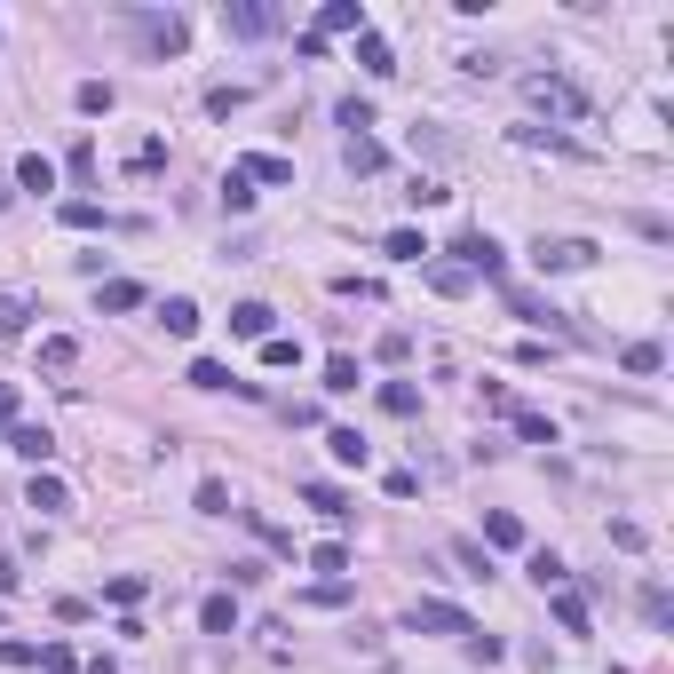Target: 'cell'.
<instances>
[{"mask_svg": "<svg viewBox=\"0 0 674 674\" xmlns=\"http://www.w3.org/2000/svg\"><path fill=\"white\" fill-rule=\"evenodd\" d=\"M524 104L548 112V119H587V96H579L563 72H532V80H524Z\"/></svg>", "mask_w": 674, "mask_h": 674, "instance_id": "6da1fadb", "label": "cell"}, {"mask_svg": "<svg viewBox=\"0 0 674 674\" xmlns=\"http://www.w3.org/2000/svg\"><path fill=\"white\" fill-rule=\"evenodd\" d=\"M405 627H413V635H460V643L476 635V619H468L460 603H445V595H421V603L405 611Z\"/></svg>", "mask_w": 674, "mask_h": 674, "instance_id": "7a4b0ae2", "label": "cell"}, {"mask_svg": "<svg viewBox=\"0 0 674 674\" xmlns=\"http://www.w3.org/2000/svg\"><path fill=\"white\" fill-rule=\"evenodd\" d=\"M452 254H460V270H468V278H500V270H508V254H500V238H492V230H468Z\"/></svg>", "mask_w": 674, "mask_h": 674, "instance_id": "3957f363", "label": "cell"}, {"mask_svg": "<svg viewBox=\"0 0 674 674\" xmlns=\"http://www.w3.org/2000/svg\"><path fill=\"white\" fill-rule=\"evenodd\" d=\"M223 32L262 40V32H278V8H262V0H223Z\"/></svg>", "mask_w": 674, "mask_h": 674, "instance_id": "277c9868", "label": "cell"}, {"mask_svg": "<svg viewBox=\"0 0 674 674\" xmlns=\"http://www.w3.org/2000/svg\"><path fill=\"white\" fill-rule=\"evenodd\" d=\"M532 254H540V270H587L603 246H595V238H540Z\"/></svg>", "mask_w": 674, "mask_h": 674, "instance_id": "5b68a950", "label": "cell"}, {"mask_svg": "<svg viewBox=\"0 0 674 674\" xmlns=\"http://www.w3.org/2000/svg\"><path fill=\"white\" fill-rule=\"evenodd\" d=\"M310 32H318V40H334V32H365V8H357V0H326Z\"/></svg>", "mask_w": 674, "mask_h": 674, "instance_id": "8992f818", "label": "cell"}, {"mask_svg": "<svg viewBox=\"0 0 674 674\" xmlns=\"http://www.w3.org/2000/svg\"><path fill=\"white\" fill-rule=\"evenodd\" d=\"M357 64H365L373 80H389V72H397V48H389V40H381V32L365 24V32H357Z\"/></svg>", "mask_w": 674, "mask_h": 674, "instance_id": "52a82bcc", "label": "cell"}, {"mask_svg": "<svg viewBox=\"0 0 674 674\" xmlns=\"http://www.w3.org/2000/svg\"><path fill=\"white\" fill-rule=\"evenodd\" d=\"M238 175H246V183H294V159H278V151H246Z\"/></svg>", "mask_w": 674, "mask_h": 674, "instance_id": "ba28073f", "label": "cell"}, {"mask_svg": "<svg viewBox=\"0 0 674 674\" xmlns=\"http://www.w3.org/2000/svg\"><path fill=\"white\" fill-rule=\"evenodd\" d=\"M24 508H40V516H64V508H72L64 476H48V468H40V476H32V492H24Z\"/></svg>", "mask_w": 674, "mask_h": 674, "instance_id": "9c48e42d", "label": "cell"}, {"mask_svg": "<svg viewBox=\"0 0 674 674\" xmlns=\"http://www.w3.org/2000/svg\"><path fill=\"white\" fill-rule=\"evenodd\" d=\"M270 318H278L270 302H238V310H230V334L238 341H270Z\"/></svg>", "mask_w": 674, "mask_h": 674, "instance_id": "30bf717a", "label": "cell"}, {"mask_svg": "<svg viewBox=\"0 0 674 674\" xmlns=\"http://www.w3.org/2000/svg\"><path fill=\"white\" fill-rule=\"evenodd\" d=\"M199 627H207V635H238V595H207V603H199Z\"/></svg>", "mask_w": 674, "mask_h": 674, "instance_id": "8fae6325", "label": "cell"}, {"mask_svg": "<svg viewBox=\"0 0 674 674\" xmlns=\"http://www.w3.org/2000/svg\"><path fill=\"white\" fill-rule=\"evenodd\" d=\"M143 40H151L159 56H183V40H191V32H183V16H143Z\"/></svg>", "mask_w": 674, "mask_h": 674, "instance_id": "7c38bea8", "label": "cell"}, {"mask_svg": "<svg viewBox=\"0 0 674 674\" xmlns=\"http://www.w3.org/2000/svg\"><path fill=\"white\" fill-rule=\"evenodd\" d=\"M8 445L24 452L32 468H48V452H56V437H48V429H32V421H16V429H8Z\"/></svg>", "mask_w": 674, "mask_h": 674, "instance_id": "4fadbf2b", "label": "cell"}, {"mask_svg": "<svg viewBox=\"0 0 674 674\" xmlns=\"http://www.w3.org/2000/svg\"><path fill=\"white\" fill-rule=\"evenodd\" d=\"M341 159H349V175H381V167H389V151H381L373 135H349V151H341Z\"/></svg>", "mask_w": 674, "mask_h": 674, "instance_id": "5bb4252c", "label": "cell"}, {"mask_svg": "<svg viewBox=\"0 0 674 674\" xmlns=\"http://www.w3.org/2000/svg\"><path fill=\"white\" fill-rule=\"evenodd\" d=\"M16 183H24V191H56V159H48V151H24V159H16Z\"/></svg>", "mask_w": 674, "mask_h": 674, "instance_id": "9a60e30c", "label": "cell"}, {"mask_svg": "<svg viewBox=\"0 0 674 674\" xmlns=\"http://www.w3.org/2000/svg\"><path fill=\"white\" fill-rule=\"evenodd\" d=\"M159 326H167V334H199V302H191V294H167V302H159Z\"/></svg>", "mask_w": 674, "mask_h": 674, "instance_id": "2e32d148", "label": "cell"}, {"mask_svg": "<svg viewBox=\"0 0 674 674\" xmlns=\"http://www.w3.org/2000/svg\"><path fill=\"white\" fill-rule=\"evenodd\" d=\"M476 548H524V524H516L508 508H492V516H484V540H476Z\"/></svg>", "mask_w": 674, "mask_h": 674, "instance_id": "e0dca14e", "label": "cell"}, {"mask_svg": "<svg viewBox=\"0 0 674 674\" xmlns=\"http://www.w3.org/2000/svg\"><path fill=\"white\" fill-rule=\"evenodd\" d=\"M326 452H334L341 468H365V460H373V445H365L357 429H326Z\"/></svg>", "mask_w": 674, "mask_h": 674, "instance_id": "ac0fdd59", "label": "cell"}, {"mask_svg": "<svg viewBox=\"0 0 674 674\" xmlns=\"http://www.w3.org/2000/svg\"><path fill=\"white\" fill-rule=\"evenodd\" d=\"M556 627L563 635H587V595L579 587H556Z\"/></svg>", "mask_w": 674, "mask_h": 674, "instance_id": "d6986e66", "label": "cell"}, {"mask_svg": "<svg viewBox=\"0 0 674 674\" xmlns=\"http://www.w3.org/2000/svg\"><path fill=\"white\" fill-rule=\"evenodd\" d=\"M381 254H389V262H421V254H437V246H429L421 230H389V238H381Z\"/></svg>", "mask_w": 674, "mask_h": 674, "instance_id": "ffe728a7", "label": "cell"}, {"mask_svg": "<svg viewBox=\"0 0 674 674\" xmlns=\"http://www.w3.org/2000/svg\"><path fill=\"white\" fill-rule=\"evenodd\" d=\"M381 413L413 421V413H421V389H413V381H381Z\"/></svg>", "mask_w": 674, "mask_h": 674, "instance_id": "44dd1931", "label": "cell"}, {"mask_svg": "<svg viewBox=\"0 0 674 674\" xmlns=\"http://www.w3.org/2000/svg\"><path fill=\"white\" fill-rule=\"evenodd\" d=\"M40 365H48V373H72V365H80V341H72V334H48V341H40Z\"/></svg>", "mask_w": 674, "mask_h": 674, "instance_id": "7402d4cb", "label": "cell"}, {"mask_svg": "<svg viewBox=\"0 0 674 674\" xmlns=\"http://www.w3.org/2000/svg\"><path fill=\"white\" fill-rule=\"evenodd\" d=\"M619 365H627V373H659V365H667V349H659V341H627V349H619Z\"/></svg>", "mask_w": 674, "mask_h": 674, "instance_id": "603a6c76", "label": "cell"}, {"mask_svg": "<svg viewBox=\"0 0 674 674\" xmlns=\"http://www.w3.org/2000/svg\"><path fill=\"white\" fill-rule=\"evenodd\" d=\"M516 437H524V445H556V421L532 413V405H516Z\"/></svg>", "mask_w": 674, "mask_h": 674, "instance_id": "cb8c5ba5", "label": "cell"}, {"mask_svg": "<svg viewBox=\"0 0 674 674\" xmlns=\"http://www.w3.org/2000/svg\"><path fill=\"white\" fill-rule=\"evenodd\" d=\"M262 365H270V373L302 365V341H294V334H270V341H262Z\"/></svg>", "mask_w": 674, "mask_h": 674, "instance_id": "d4e9b609", "label": "cell"}, {"mask_svg": "<svg viewBox=\"0 0 674 674\" xmlns=\"http://www.w3.org/2000/svg\"><path fill=\"white\" fill-rule=\"evenodd\" d=\"M238 373H230L223 357H191V389H230Z\"/></svg>", "mask_w": 674, "mask_h": 674, "instance_id": "484cf974", "label": "cell"}, {"mask_svg": "<svg viewBox=\"0 0 674 674\" xmlns=\"http://www.w3.org/2000/svg\"><path fill=\"white\" fill-rule=\"evenodd\" d=\"M143 587H151L143 571H119L112 587H104V603H119V611H135V603H143Z\"/></svg>", "mask_w": 674, "mask_h": 674, "instance_id": "4316f807", "label": "cell"}, {"mask_svg": "<svg viewBox=\"0 0 674 674\" xmlns=\"http://www.w3.org/2000/svg\"><path fill=\"white\" fill-rule=\"evenodd\" d=\"M96 302H104V310H143V286H135V278H104Z\"/></svg>", "mask_w": 674, "mask_h": 674, "instance_id": "83f0119b", "label": "cell"}, {"mask_svg": "<svg viewBox=\"0 0 674 674\" xmlns=\"http://www.w3.org/2000/svg\"><path fill=\"white\" fill-rule=\"evenodd\" d=\"M127 167H135V175H159V167H167V143H159V135H143V143L127 151Z\"/></svg>", "mask_w": 674, "mask_h": 674, "instance_id": "f1b7e54d", "label": "cell"}, {"mask_svg": "<svg viewBox=\"0 0 674 674\" xmlns=\"http://www.w3.org/2000/svg\"><path fill=\"white\" fill-rule=\"evenodd\" d=\"M32 318V294H16V286H0V334H16Z\"/></svg>", "mask_w": 674, "mask_h": 674, "instance_id": "f546056e", "label": "cell"}, {"mask_svg": "<svg viewBox=\"0 0 674 674\" xmlns=\"http://www.w3.org/2000/svg\"><path fill=\"white\" fill-rule=\"evenodd\" d=\"M429 286H437V294H468V286H476V278H468V270H460V262H429Z\"/></svg>", "mask_w": 674, "mask_h": 674, "instance_id": "4dcf8cb0", "label": "cell"}, {"mask_svg": "<svg viewBox=\"0 0 674 674\" xmlns=\"http://www.w3.org/2000/svg\"><path fill=\"white\" fill-rule=\"evenodd\" d=\"M199 516H230V484L223 476H199Z\"/></svg>", "mask_w": 674, "mask_h": 674, "instance_id": "1f68e13d", "label": "cell"}, {"mask_svg": "<svg viewBox=\"0 0 674 674\" xmlns=\"http://www.w3.org/2000/svg\"><path fill=\"white\" fill-rule=\"evenodd\" d=\"M302 500H310L318 516H334V524H341V516H349V500H341L334 484H302Z\"/></svg>", "mask_w": 674, "mask_h": 674, "instance_id": "d6a6232c", "label": "cell"}, {"mask_svg": "<svg viewBox=\"0 0 674 674\" xmlns=\"http://www.w3.org/2000/svg\"><path fill=\"white\" fill-rule=\"evenodd\" d=\"M302 603H310V611H341V603H349V579H318Z\"/></svg>", "mask_w": 674, "mask_h": 674, "instance_id": "836d02e7", "label": "cell"}, {"mask_svg": "<svg viewBox=\"0 0 674 674\" xmlns=\"http://www.w3.org/2000/svg\"><path fill=\"white\" fill-rule=\"evenodd\" d=\"M64 230H104V207L96 199H64Z\"/></svg>", "mask_w": 674, "mask_h": 674, "instance_id": "e575fe53", "label": "cell"}, {"mask_svg": "<svg viewBox=\"0 0 674 674\" xmlns=\"http://www.w3.org/2000/svg\"><path fill=\"white\" fill-rule=\"evenodd\" d=\"M452 563H460V571H468V579H492V556H484V548H476V540H452Z\"/></svg>", "mask_w": 674, "mask_h": 674, "instance_id": "d590c367", "label": "cell"}, {"mask_svg": "<svg viewBox=\"0 0 674 674\" xmlns=\"http://www.w3.org/2000/svg\"><path fill=\"white\" fill-rule=\"evenodd\" d=\"M532 579H540V587H563L571 571H563V556H556V548H532Z\"/></svg>", "mask_w": 674, "mask_h": 674, "instance_id": "8d00e7d4", "label": "cell"}, {"mask_svg": "<svg viewBox=\"0 0 674 674\" xmlns=\"http://www.w3.org/2000/svg\"><path fill=\"white\" fill-rule=\"evenodd\" d=\"M460 651H468V659H476V667H492V659H508V643H500V635H484V627H476V635H468V643H460Z\"/></svg>", "mask_w": 674, "mask_h": 674, "instance_id": "74e56055", "label": "cell"}, {"mask_svg": "<svg viewBox=\"0 0 674 674\" xmlns=\"http://www.w3.org/2000/svg\"><path fill=\"white\" fill-rule=\"evenodd\" d=\"M80 112H88V119L112 112V80H80Z\"/></svg>", "mask_w": 674, "mask_h": 674, "instance_id": "f35d334b", "label": "cell"}, {"mask_svg": "<svg viewBox=\"0 0 674 674\" xmlns=\"http://www.w3.org/2000/svg\"><path fill=\"white\" fill-rule=\"evenodd\" d=\"M223 207H230V215H246V207H254V183H246L238 167H230V175H223Z\"/></svg>", "mask_w": 674, "mask_h": 674, "instance_id": "ab89813d", "label": "cell"}, {"mask_svg": "<svg viewBox=\"0 0 674 674\" xmlns=\"http://www.w3.org/2000/svg\"><path fill=\"white\" fill-rule=\"evenodd\" d=\"M326 389H334V397L357 389V357H326Z\"/></svg>", "mask_w": 674, "mask_h": 674, "instance_id": "60d3db41", "label": "cell"}, {"mask_svg": "<svg viewBox=\"0 0 674 674\" xmlns=\"http://www.w3.org/2000/svg\"><path fill=\"white\" fill-rule=\"evenodd\" d=\"M40 674H80V659H72V643H40Z\"/></svg>", "mask_w": 674, "mask_h": 674, "instance_id": "b9f144b4", "label": "cell"}, {"mask_svg": "<svg viewBox=\"0 0 674 674\" xmlns=\"http://www.w3.org/2000/svg\"><path fill=\"white\" fill-rule=\"evenodd\" d=\"M310 571H349V548H341V540H318V548H310Z\"/></svg>", "mask_w": 674, "mask_h": 674, "instance_id": "7bdbcfd3", "label": "cell"}, {"mask_svg": "<svg viewBox=\"0 0 674 674\" xmlns=\"http://www.w3.org/2000/svg\"><path fill=\"white\" fill-rule=\"evenodd\" d=\"M341 127H349V135H365V127H373V104H365V96H349V104H341Z\"/></svg>", "mask_w": 674, "mask_h": 674, "instance_id": "ee69618b", "label": "cell"}, {"mask_svg": "<svg viewBox=\"0 0 674 674\" xmlns=\"http://www.w3.org/2000/svg\"><path fill=\"white\" fill-rule=\"evenodd\" d=\"M238 104H246V88H207V112H215V119H230Z\"/></svg>", "mask_w": 674, "mask_h": 674, "instance_id": "f6af8a7d", "label": "cell"}, {"mask_svg": "<svg viewBox=\"0 0 674 674\" xmlns=\"http://www.w3.org/2000/svg\"><path fill=\"white\" fill-rule=\"evenodd\" d=\"M381 484H389V500H413V492H421V476H413V468H389Z\"/></svg>", "mask_w": 674, "mask_h": 674, "instance_id": "bcb514c9", "label": "cell"}, {"mask_svg": "<svg viewBox=\"0 0 674 674\" xmlns=\"http://www.w3.org/2000/svg\"><path fill=\"white\" fill-rule=\"evenodd\" d=\"M0 667H40V643H0Z\"/></svg>", "mask_w": 674, "mask_h": 674, "instance_id": "7dc6e473", "label": "cell"}, {"mask_svg": "<svg viewBox=\"0 0 674 674\" xmlns=\"http://www.w3.org/2000/svg\"><path fill=\"white\" fill-rule=\"evenodd\" d=\"M16 587H24V571H16V556L0 548V595H16Z\"/></svg>", "mask_w": 674, "mask_h": 674, "instance_id": "c3c4849f", "label": "cell"}, {"mask_svg": "<svg viewBox=\"0 0 674 674\" xmlns=\"http://www.w3.org/2000/svg\"><path fill=\"white\" fill-rule=\"evenodd\" d=\"M88 674H119V667H112V659H88Z\"/></svg>", "mask_w": 674, "mask_h": 674, "instance_id": "681fc988", "label": "cell"}, {"mask_svg": "<svg viewBox=\"0 0 674 674\" xmlns=\"http://www.w3.org/2000/svg\"><path fill=\"white\" fill-rule=\"evenodd\" d=\"M611 674H627V667H611Z\"/></svg>", "mask_w": 674, "mask_h": 674, "instance_id": "f907efd6", "label": "cell"}]
</instances>
